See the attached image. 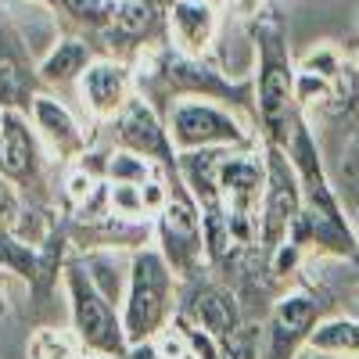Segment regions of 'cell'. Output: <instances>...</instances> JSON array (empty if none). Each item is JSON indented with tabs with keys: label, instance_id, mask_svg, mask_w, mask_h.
<instances>
[{
	"label": "cell",
	"instance_id": "15",
	"mask_svg": "<svg viewBox=\"0 0 359 359\" xmlns=\"http://www.w3.org/2000/svg\"><path fill=\"white\" fill-rule=\"evenodd\" d=\"M33 115H36L40 130L54 140V147H57L62 155H72V151H79V147H83V133H79L76 118L65 111L62 101H54V97H36V101H33Z\"/></svg>",
	"mask_w": 359,
	"mask_h": 359
},
{
	"label": "cell",
	"instance_id": "25",
	"mask_svg": "<svg viewBox=\"0 0 359 359\" xmlns=\"http://www.w3.org/2000/svg\"><path fill=\"white\" fill-rule=\"evenodd\" d=\"M255 4H259V0H241V8H245V11H252Z\"/></svg>",
	"mask_w": 359,
	"mask_h": 359
},
{
	"label": "cell",
	"instance_id": "4",
	"mask_svg": "<svg viewBox=\"0 0 359 359\" xmlns=\"http://www.w3.org/2000/svg\"><path fill=\"white\" fill-rule=\"evenodd\" d=\"M184 172H172V184H169V198L158 212V237H162V255L169 259L172 273L180 277H194L198 273V262L205 252V216L201 205L191 191H184Z\"/></svg>",
	"mask_w": 359,
	"mask_h": 359
},
{
	"label": "cell",
	"instance_id": "3",
	"mask_svg": "<svg viewBox=\"0 0 359 359\" xmlns=\"http://www.w3.org/2000/svg\"><path fill=\"white\" fill-rule=\"evenodd\" d=\"M298 216H302L298 172L284 147L266 144V194H262V216H259V245L266 259L284 245H294Z\"/></svg>",
	"mask_w": 359,
	"mask_h": 359
},
{
	"label": "cell",
	"instance_id": "22",
	"mask_svg": "<svg viewBox=\"0 0 359 359\" xmlns=\"http://www.w3.org/2000/svg\"><path fill=\"white\" fill-rule=\"evenodd\" d=\"M219 359H255V327H237V331L219 341Z\"/></svg>",
	"mask_w": 359,
	"mask_h": 359
},
{
	"label": "cell",
	"instance_id": "13",
	"mask_svg": "<svg viewBox=\"0 0 359 359\" xmlns=\"http://www.w3.org/2000/svg\"><path fill=\"white\" fill-rule=\"evenodd\" d=\"M83 97L97 115H118L130 101V76L115 62H97L83 72Z\"/></svg>",
	"mask_w": 359,
	"mask_h": 359
},
{
	"label": "cell",
	"instance_id": "9",
	"mask_svg": "<svg viewBox=\"0 0 359 359\" xmlns=\"http://www.w3.org/2000/svg\"><path fill=\"white\" fill-rule=\"evenodd\" d=\"M158 79L172 94H201V97H223V101H248L245 86L223 83L212 69L198 65L187 54H162L158 62Z\"/></svg>",
	"mask_w": 359,
	"mask_h": 359
},
{
	"label": "cell",
	"instance_id": "18",
	"mask_svg": "<svg viewBox=\"0 0 359 359\" xmlns=\"http://www.w3.org/2000/svg\"><path fill=\"white\" fill-rule=\"evenodd\" d=\"M309 345L316 352H338V355H359V323L355 320H320L309 334Z\"/></svg>",
	"mask_w": 359,
	"mask_h": 359
},
{
	"label": "cell",
	"instance_id": "23",
	"mask_svg": "<svg viewBox=\"0 0 359 359\" xmlns=\"http://www.w3.org/2000/svg\"><path fill=\"white\" fill-rule=\"evenodd\" d=\"M18 212V201H15V191L8 187V176L0 172V223H11Z\"/></svg>",
	"mask_w": 359,
	"mask_h": 359
},
{
	"label": "cell",
	"instance_id": "5",
	"mask_svg": "<svg viewBox=\"0 0 359 359\" xmlns=\"http://www.w3.org/2000/svg\"><path fill=\"white\" fill-rule=\"evenodd\" d=\"M69 298H72V323L79 341L101 355H126L130 348L126 327L115 316L108 294L83 266H69Z\"/></svg>",
	"mask_w": 359,
	"mask_h": 359
},
{
	"label": "cell",
	"instance_id": "7",
	"mask_svg": "<svg viewBox=\"0 0 359 359\" xmlns=\"http://www.w3.org/2000/svg\"><path fill=\"white\" fill-rule=\"evenodd\" d=\"M323 320V302L316 294H287L273 306L269 313V352L266 359H291L298 352V345L309 341V334L316 331V323Z\"/></svg>",
	"mask_w": 359,
	"mask_h": 359
},
{
	"label": "cell",
	"instance_id": "12",
	"mask_svg": "<svg viewBox=\"0 0 359 359\" xmlns=\"http://www.w3.org/2000/svg\"><path fill=\"white\" fill-rule=\"evenodd\" d=\"M0 172L18 184L36 176V144L18 111L0 115Z\"/></svg>",
	"mask_w": 359,
	"mask_h": 359
},
{
	"label": "cell",
	"instance_id": "20",
	"mask_svg": "<svg viewBox=\"0 0 359 359\" xmlns=\"http://www.w3.org/2000/svg\"><path fill=\"white\" fill-rule=\"evenodd\" d=\"M47 4L62 8L65 15L79 18V22H90V25H108L118 0H47Z\"/></svg>",
	"mask_w": 359,
	"mask_h": 359
},
{
	"label": "cell",
	"instance_id": "16",
	"mask_svg": "<svg viewBox=\"0 0 359 359\" xmlns=\"http://www.w3.org/2000/svg\"><path fill=\"white\" fill-rule=\"evenodd\" d=\"M155 25H158V11H155L151 0H118V8L108 22V33H111V40L118 36V40L137 43L151 33Z\"/></svg>",
	"mask_w": 359,
	"mask_h": 359
},
{
	"label": "cell",
	"instance_id": "2",
	"mask_svg": "<svg viewBox=\"0 0 359 359\" xmlns=\"http://www.w3.org/2000/svg\"><path fill=\"white\" fill-rule=\"evenodd\" d=\"M169 309H172V266L162 252H140L133 259L126 316H123L130 345L151 341V334L169 320Z\"/></svg>",
	"mask_w": 359,
	"mask_h": 359
},
{
	"label": "cell",
	"instance_id": "1",
	"mask_svg": "<svg viewBox=\"0 0 359 359\" xmlns=\"http://www.w3.org/2000/svg\"><path fill=\"white\" fill-rule=\"evenodd\" d=\"M255 47H259V118L266 130V144L287 147L294 123H298V72L291 65L287 40L277 22L255 25Z\"/></svg>",
	"mask_w": 359,
	"mask_h": 359
},
{
	"label": "cell",
	"instance_id": "19",
	"mask_svg": "<svg viewBox=\"0 0 359 359\" xmlns=\"http://www.w3.org/2000/svg\"><path fill=\"white\" fill-rule=\"evenodd\" d=\"M104 172L115 180V184H147V176H151V165H147V158H144V155H133V151H115V155H108Z\"/></svg>",
	"mask_w": 359,
	"mask_h": 359
},
{
	"label": "cell",
	"instance_id": "6",
	"mask_svg": "<svg viewBox=\"0 0 359 359\" xmlns=\"http://www.w3.org/2000/svg\"><path fill=\"white\" fill-rule=\"evenodd\" d=\"M169 137L180 151H201V147H245L248 133L233 118L205 101H180L169 115Z\"/></svg>",
	"mask_w": 359,
	"mask_h": 359
},
{
	"label": "cell",
	"instance_id": "26",
	"mask_svg": "<svg viewBox=\"0 0 359 359\" xmlns=\"http://www.w3.org/2000/svg\"><path fill=\"white\" fill-rule=\"evenodd\" d=\"M180 359H198V355H194V352H184V355H180Z\"/></svg>",
	"mask_w": 359,
	"mask_h": 359
},
{
	"label": "cell",
	"instance_id": "10",
	"mask_svg": "<svg viewBox=\"0 0 359 359\" xmlns=\"http://www.w3.org/2000/svg\"><path fill=\"white\" fill-rule=\"evenodd\" d=\"M180 320H187L208 338L226 341L237 327H241V313H237V298L219 287V284H194V291L187 294V306L180 313Z\"/></svg>",
	"mask_w": 359,
	"mask_h": 359
},
{
	"label": "cell",
	"instance_id": "11",
	"mask_svg": "<svg viewBox=\"0 0 359 359\" xmlns=\"http://www.w3.org/2000/svg\"><path fill=\"white\" fill-rule=\"evenodd\" d=\"M36 76L22 50V40L0 22V108L4 111H29L33 108Z\"/></svg>",
	"mask_w": 359,
	"mask_h": 359
},
{
	"label": "cell",
	"instance_id": "8",
	"mask_svg": "<svg viewBox=\"0 0 359 359\" xmlns=\"http://www.w3.org/2000/svg\"><path fill=\"white\" fill-rule=\"evenodd\" d=\"M115 133H118V144L133 155H144V158H158L165 169H172L180 158H172V137L169 130L158 123V115L151 111V104L144 101H126V108L118 111V123H115Z\"/></svg>",
	"mask_w": 359,
	"mask_h": 359
},
{
	"label": "cell",
	"instance_id": "24",
	"mask_svg": "<svg viewBox=\"0 0 359 359\" xmlns=\"http://www.w3.org/2000/svg\"><path fill=\"white\" fill-rule=\"evenodd\" d=\"M126 359H162V352H158V345H151V341H137V345L126 348Z\"/></svg>",
	"mask_w": 359,
	"mask_h": 359
},
{
	"label": "cell",
	"instance_id": "28",
	"mask_svg": "<svg viewBox=\"0 0 359 359\" xmlns=\"http://www.w3.org/2000/svg\"><path fill=\"white\" fill-rule=\"evenodd\" d=\"M208 4H219V0H208Z\"/></svg>",
	"mask_w": 359,
	"mask_h": 359
},
{
	"label": "cell",
	"instance_id": "17",
	"mask_svg": "<svg viewBox=\"0 0 359 359\" xmlns=\"http://www.w3.org/2000/svg\"><path fill=\"white\" fill-rule=\"evenodd\" d=\"M90 69V47L79 40H65L50 50V57L40 65V79L47 83H72L76 76H83Z\"/></svg>",
	"mask_w": 359,
	"mask_h": 359
},
{
	"label": "cell",
	"instance_id": "14",
	"mask_svg": "<svg viewBox=\"0 0 359 359\" xmlns=\"http://www.w3.org/2000/svg\"><path fill=\"white\" fill-rule=\"evenodd\" d=\"M212 8H208V0H176L172 4V33L180 40L187 54H198L208 40H212Z\"/></svg>",
	"mask_w": 359,
	"mask_h": 359
},
{
	"label": "cell",
	"instance_id": "21",
	"mask_svg": "<svg viewBox=\"0 0 359 359\" xmlns=\"http://www.w3.org/2000/svg\"><path fill=\"white\" fill-rule=\"evenodd\" d=\"M29 352H33V359H76L72 345L62 338V331H40L33 338V345H29Z\"/></svg>",
	"mask_w": 359,
	"mask_h": 359
},
{
	"label": "cell",
	"instance_id": "27",
	"mask_svg": "<svg viewBox=\"0 0 359 359\" xmlns=\"http://www.w3.org/2000/svg\"><path fill=\"white\" fill-rule=\"evenodd\" d=\"M101 359H115V355H101Z\"/></svg>",
	"mask_w": 359,
	"mask_h": 359
}]
</instances>
